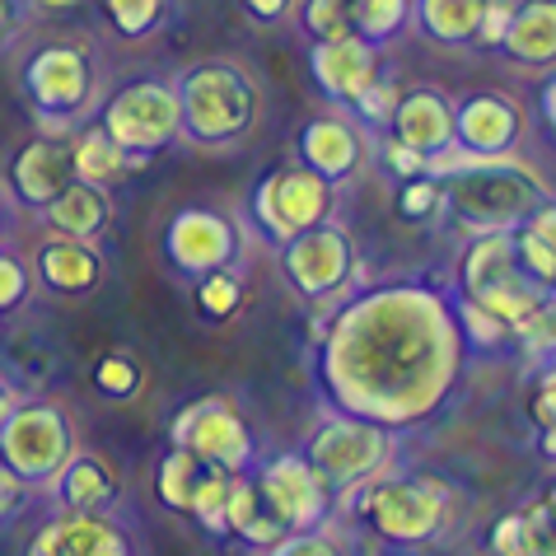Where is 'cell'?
Wrapping results in <instances>:
<instances>
[{
	"label": "cell",
	"mask_w": 556,
	"mask_h": 556,
	"mask_svg": "<svg viewBox=\"0 0 556 556\" xmlns=\"http://www.w3.org/2000/svg\"><path fill=\"white\" fill-rule=\"evenodd\" d=\"M314 342V379L328 407L393 435L435 421L472 365L454 295L430 281L351 290L337 308H323Z\"/></svg>",
	"instance_id": "cell-1"
},
{
	"label": "cell",
	"mask_w": 556,
	"mask_h": 556,
	"mask_svg": "<svg viewBox=\"0 0 556 556\" xmlns=\"http://www.w3.org/2000/svg\"><path fill=\"white\" fill-rule=\"evenodd\" d=\"M547 182L519 154L509 160H472L468 168L440 178V215L463 239L509 235L547 202Z\"/></svg>",
	"instance_id": "cell-2"
},
{
	"label": "cell",
	"mask_w": 556,
	"mask_h": 556,
	"mask_svg": "<svg viewBox=\"0 0 556 556\" xmlns=\"http://www.w3.org/2000/svg\"><path fill=\"white\" fill-rule=\"evenodd\" d=\"M182 136L197 150L229 154L253 141L262 122V89L239 61H197L174 80Z\"/></svg>",
	"instance_id": "cell-3"
},
{
	"label": "cell",
	"mask_w": 556,
	"mask_h": 556,
	"mask_svg": "<svg viewBox=\"0 0 556 556\" xmlns=\"http://www.w3.org/2000/svg\"><path fill=\"white\" fill-rule=\"evenodd\" d=\"M337 509H351L355 519L369 523V533L389 547L421 552L430 543H440L454 515V491L450 482L430 472H379L375 482H365L361 491L337 501Z\"/></svg>",
	"instance_id": "cell-4"
},
{
	"label": "cell",
	"mask_w": 556,
	"mask_h": 556,
	"mask_svg": "<svg viewBox=\"0 0 556 556\" xmlns=\"http://www.w3.org/2000/svg\"><path fill=\"white\" fill-rule=\"evenodd\" d=\"M300 454L308 458V468L323 477V486L337 501L361 491L365 482H375L379 472H389L397 463V435L383 430L365 416H346V412H323L318 426L304 435Z\"/></svg>",
	"instance_id": "cell-5"
},
{
	"label": "cell",
	"mask_w": 556,
	"mask_h": 556,
	"mask_svg": "<svg viewBox=\"0 0 556 556\" xmlns=\"http://www.w3.org/2000/svg\"><path fill=\"white\" fill-rule=\"evenodd\" d=\"M75 450H80V430L71 407L56 397H20L0 416V468L20 477L34 496L48 491Z\"/></svg>",
	"instance_id": "cell-6"
},
{
	"label": "cell",
	"mask_w": 556,
	"mask_h": 556,
	"mask_svg": "<svg viewBox=\"0 0 556 556\" xmlns=\"http://www.w3.org/2000/svg\"><path fill=\"white\" fill-rule=\"evenodd\" d=\"M454 295L486 308L505 328H515L533 308L552 304V290H543L538 281L523 276L509 235H477L463 243V253L454 257Z\"/></svg>",
	"instance_id": "cell-7"
},
{
	"label": "cell",
	"mask_w": 556,
	"mask_h": 556,
	"mask_svg": "<svg viewBox=\"0 0 556 556\" xmlns=\"http://www.w3.org/2000/svg\"><path fill=\"white\" fill-rule=\"evenodd\" d=\"M20 85H24L28 103H34V113L61 136L94 113L99 61L85 42H42V48L24 56ZM52 131H42V136H52Z\"/></svg>",
	"instance_id": "cell-8"
},
{
	"label": "cell",
	"mask_w": 556,
	"mask_h": 556,
	"mask_svg": "<svg viewBox=\"0 0 556 556\" xmlns=\"http://www.w3.org/2000/svg\"><path fill=\"white\" fill-rule=\"evenodd\" d=\"M281 276L286 286L308 304V308H337L355 290V271H361V249L355 235L337 220H323L304 229L290 243H281Z\"/></svg>",
	"instance_id": "cell-9"
},
{
	"label": "cell",
	"mask_w": 556,
	"mask_h": 556,
	"mask_svg": "<svg viewBox=\"0 0 556 556\" xmlns=\"http://www.w3.org/2000/svg\"><path fill=\"white\" fill-rule=\"evenodd\" d=\"M337 215V188L308 174L304 164H281L257 178L249 197V220L271 249H281L304 229H314Z\"/></svg>",
	"instance_id": "cell-10"
},
{
	"label": "cell",
	"mask_w": 556,
	"mask_h": 556,
	"mask_svg": "<svg viewBox=\"0 0 556 556\" xmlns=\"http://www.w3.org/2000/svg\"><path fill=\"white\" fill-rule=\"evenodd\" d=\"M99 127L108 131V141H117L127 154L154 160V154L168 150L182 136L174 80L150 75V80H131V85L113 89V94L99 103Z\"/></svg>",
	"instance_id": "cell-11"
},
{
	"label": "cell",
	"mask_w": 556,
	"mask_h": 556,
	"mask_svg": "<svg viewBox=\"0 0 556 556\" xmlns=\"http://www.w3.org/2000/svg\"><path fill=\"white\" fill-rule=\"evenodd\" d=\"M168 444L197 454L211 468H220L225 477L235 472H249L257 463V435L249 426V416L235 397H197V403L182 407L174 421H168Z\"/></svg>",
	"instance_id": "cell-12"
},
{
	"label": "cell",
	"mask_w": 556,
	"mask_h": 556,
	"mask_svg": "<svg viewBox=\"0 0 556 556\" xmlns=\"http://www.w3.org/2000/svg\"><path fill=\"white\" fill-rule=\"evenodd\" d=\"M253 482H257V496L262 505L271 509V519L281 523L286 533H300V529H323L332 523L337 515V496L323 486V477L308 468V458L295 454H267L253 463Z\"/></svg>",
	"instance_id": "cell-13"
},
{
	"label": "cell",
	"mask_w": 556,
	"mask_h": 556,
	"mask_svg": "<svg viewBox=\"0 0 556 556\" xmlns=\"http://www.w3.org/2000/svg\"><path fill=\"white\" fill-rule=\"evenodd\" d=\"M160 249H164V262L178 276L197 281V276H206V271L239 267L243 229L229 220L225 211H215V206H182V211L168 215Z\"/></svg>",
	"instance_id": "cell-14"
},
{
	"label": "cell",
	"mask_w": 556,
	"mask_h": 556,
	"mask_svg": "<svg viewBox=\"0 0 556 556\" xmlns=\"http://www.w3.org/2000/svg\"><path fill=\"white\" fill-rule=\"evenodd\" d=\"M529 136V108L505 89H477L454 103V146L477 160H509Z\"/></svg>",
	"instance_id": "cell-15"
},
{
	"label": "cell",
	"mask_w": 556,
	"mask_h": 556,
	"mask_svg": "<svg viewBox=\"0 0 556 556\" xmlns=\"http://www.w3.org/2000/svg\"><path fill=\"white\" fill-rule=\"evenodd\" d=\"M383 71H389V56H383V48H375V42H365L355 34L314 42V52H308V75H314V89L337 108V113H351V103L361 99Z\"/></svg>",
	"instance_id": "cell-16"
},
{
	"label": "cell",
	"mask_w": 556,
	"mask_h": 556,
	"mask_svg": "<svg viewBox=\"0 0 556 556\" xmlns=\"http://www.w3.org/2000/svg\"><path fill=\"white\" fill-rule=\"evenodd\" d=\"M24 556H136V538L113 509L108 515H61V509H52L28 538Z\"/></svg>",
	"instance_id": "cell-17"
},
{
	"label": "cell",
	"mask_w": 556,
	"mask_h": 556,
	"mask_svg": "<svg viewBox=\"0 0 556 556\" xmlns=\"http://www.w3.org/2000/svg\"><path fill=\"white\" fill-rule=\"evenodd\" d=\"M365 154H369V136L346 113L308 117L295 131V164H304L308 174H318L332 188H342V182L361 174Z\"/></svg>",
	"instance_id": "cell-18"
},
{
	"label": "cell",
	"mask_w": 556,
	"mask_h": 556,
	"mask_svg": "<svg viewBox=\"0 0 556 556\" xmlns=\"http://www.w3.org/2000/svg\"><path fill=\"white\" fill-rule=\"evenodd\" d=\"M28 271H34V286H42L52 300H89L99 295L103 281H108V257L99 243H85V239H61V235H48L38 243L34 262H28Z\"/></svg>",
	"instance_id": "cell-19"
},
{
	"label": "cell",
	"mask_w": 556,
	"mask_h": 556,
	"mask_svg": "<svg viewBox=\"0 0 556 556\" xmlns=\"http://www.w3.org/2000/svg\"><path fill=\"white\" fill-rule=\"evenodd\" d=\"M5 178H10L14 206L42 215L56 202V192H66L71 182V146L61 136H34V141H24L10 154Z\"/></svg>",
	"instance_id": "cell-20"
},
{
	"label": "cell",
	"mask_w": 556,
	"mask_h": 556,
	"mask_svg": "<svg viewBox=\"0 0 556 556\" xmlns=\"http://www.w3.org/2000/svg\"><path fill=\"white\" fill-rule=\"evenodd\" d=\"M42 496H48L52 509H61V515H108L122 496V482H117V468L103 454L75 450Z\"/></svg>",
	"instance_id": "cell-21"
},
{
	"label": "cell",
	"mask_w": 556,
	"mask_h": 556,
	"mask_svg": "<svg viewBox=\"0 0 556 556\" xmlns=\"http://www.w3.org/2000/svg\"><path fill=\"white\" fill-rule=\"evenodd\" d=\"M389 131L403 146H412L421 160H430V154L454 146V99L435 85H403Z\"/></svg>",
	"instance_id": "cell-22"
},
{
	"label": "cell",
	"mask_w": 556,
	"mask_h": 556,
	"mask_svg": "<svg viewBox=\"0 0 556 556\" xmlns=\"http://www.w3.org/2000/svg\"><path fill=\"white\" fill-rule=\"evenodd\" d=\"M113 192L108 188H89V182H66V192H56V202L42 211V225L61 239H85V243H99L113 225Z\"/></svg>",
	"instance_id": "cell-23"
},
{
	"label": "cell",
	"mask_w": 556,
	"mask_h": 556,
	"mask_svg": "<svg viewBox=\"0 0 556 556\" xmlns=\"http://www.w3.org/2000/svg\"><path fill=\"white\" fill-rule=\"evenodd\" d=\"M150 160L146 154H127L117 141H108V131L99 122H89V127L75 131L71 141V178L75 182H89V188H108L113 192L122 178L136 174V168H146Z\"/></svg>",
	"instance_id": "cell-24"
},
{
	"label": "cell",
	"mask_w": 556,
	"mask_h": 556,
	"mask_svg": "<svg viewBox=\"0 0 556 556\" xmlns=\"http://www.w3.org/2000/svg\"><path fill=\"white\" fill-rule=\"evenodd\" d=\"M501 52L519 66H552L556 61V0H515Z\"/></svg>",
	"instance_id": "cell-25"
},
{
	"label": "cell",
	"mask_w": 556,
	"mask_h": 556,
	"mask_svg": "<svg viewBox=\"0 0 556 556\" xmlns=\"http://www.w3.org/2000/svg\"><path fill=\"white\" fill-rule=\"evenodd\" d=\"M286 529L271 519V509L262 505L257 496V482L253 472H235L229 477V491H225V538H239L243 547H271L276 538H281Z\"/></svg>",
	"instance_id": "cell-26"
},
{
	"label": "cell",
	"mask_w": 556,
	"mask_h": 556,
	"mask_svg": "<svg viewBox=\"0 0 556 556\" xmlns=\"http://www.w3.org/2000/svg\"><path fill=\"white\" fill-rule=\"evenodd\" d=\"M486 0H412V24L440 48H472Z\"/></svg>",
	"instance_id": "cell-27"
},
{
	"label": "cell",
	"mask_w": 556,
	"mask_h": 556,
	"mask_svg": "<svg viewBox=\"0 0 556 556\" xmlns=\"http://www.w3.org/2000/svg\"><path fill=\"white\" fill-rule=\"evenodd\" d=\"M509 243H515V257L529 281H538L543 290L556 286V202L547 197L519 229H509Z\"/></svg>",
	"instance_id": "cell-28"
},
{
	"label": "cell",
	"mask_w": 556,
	"mask_h": 556,
	"mask_svg": "<svg viewBox=\"0 0 556 556\" xmlns=\"http://www.w3.org/2000/svg\"><path fill=\"white\" fill-rule=\"evenodd\" d=\"M206 472H211V463L178 450V444H168L160 463H154V496H160L164 509H174V515H188L197 486L206 482Z\"/></svg>",
	"instance_id": "cell-29"
},
{
	"label": "cell",
	"mask_w": 556,
	"mask_h": 556,
	"mask_svg": "<svg viewBox=\"0 0 556 556\" xmlns=\"http://www.w3.org/2000/svg\"><path fill=\"white\" fill-rule=\"evenodd\" d=\"M197 290V314L206 323H229L243 314V304H249V281H243L239 267H220V271H206L192 281Z\"/></svg>",
	"instance_id": "cell-30"
},
{
	"label": "cell",
	"mask_w": 556,
	"mask_h": 556,
	"mask_svg": "<svg viewBox=\"0 0 556 556\" xmlns=\"http://www.w3.org/2000/svg\"><path fill=\"white\" fill-rule=\"evenodd\" d=\"M412 24V0H351V34L389 48V42Z\"/></svg>",
	"instance_id": "cell-31"
},
{
	"label": "cell",
	"mask_w": 556,
	"mask_h": 556,
	"mask_svg": "<svg viewBox=\"0 0 556 556\" xmlns=\"http://www.w3.org/2000/svg\"><path fill=\"white\" fill-rule=\"evenodd\" d=\"M454 295V290H450ZM454 318H458V332H463V342H468V355L472 361H482V355H505L509 351V328L501 318H491L486 308H477L468 300H458L454 295Z\"/></svg>",
	"instance_id": "cell-32"
},
{
	"label": "cell",
	"mask_w": 556,
	"mask_h": 556,
	"mask_svg": "<svg viewBox=\"0 0 556 556\" xmlns=\"http://www.w3.org/2000/svg\"><path fill=\"white\" fill-rule=\"evenodd\" d=\"M89 379H94V389L103 397H113V403H131V397H141V389H146V369H141V361H136L131 351L99 355Z\"/></svg>",
	"instance_id": "cell-33"
},
{
	"label": "cell",
	"mask_w": 556,
	"mask_h": 556,
	"mask_svg": "<svg viewBox=\"0 0 556 556\" xmlns=\"http://www.w3.org/2000/svg\"><path fill=\"white\" fill-rule=\"evenodd\" d=\"M397 94H403V80H397V71L389 66V71H383L375 85L365 89L361 99L351 103V113H346V117H351L361 131H389L393 108H397Z\"/></svg>",
	"instance_id": "cell-34"
},
{
	"label": "cell",
	"mask_w": 556,
	"mask_h": 556,
	"mask_svg": "<svg viewBox=\"0 0 556 556\" xmlns=\"http://www.w3.org/2000/svg\"><path fill=\"white\" fill-rule=\"evenodd\" d=\"M552 346H556V300L533 308L529 318H519L515 328H509V351H523L538 369L552 365Z\"/></svg>",
	"instance_id": "cell-35"
},
{
	"label": "cell",
	"mask_w": 556,
	"mask_h": 556,
	"mask_svg": "<svg viewBox=\"0 0 556 556\" xmlns=\"http://www.w3.org/2000/svg\"><path fill=\"white\" fill-rule=\"evenodd\" d=\"M308 42H328L351 34V0H295V14H290Z\"/></svg>",
	"instance_id": "cell-36"
},
{
	"label": "cell",
	"mask_w": 556,
	"mask_h": 556,
	"mask_svg": "<svg viewBox=\"0 0 556 556\" xmlns=\"http://www.w3.org/2000/svg\"><path fill=\"white\" fill-rule=\"evenodd\" d=\"M108 24L117 28L122 38H150L154 28H160L168 20V0H99Z\"/></svg>",
	"instance_id": "cell-37"
},
{
	"label": "cell",
	"mask_w": 556,
	"mask_h": 556,
	"mask_svg": "<svg viewBox=\"0 0 556 556\" xmlns=\"http://www.w3.org/2000/svg\"><path fill=\"white\" fill-rule=\"evenodd\" d=\"M225 491H229V477H225L220 468H211L206 482L197 486L192 509H188V519H192L202 533H211V538H225Z\"/></svg>",
	"instance_id": "cell-38"
},
{
	"label": "cell",
	"mask_w": 556,
	"mask_h": 556,
	"mask_svg": "<svg viewBox=\"0 0 556 556\" xmlns=\"http://www.w3.org/2000/svg\"><path fill=\"white\" fill-rule=\"evenodd\" d=\"M257 556H351L346 543L332 533V523L323 529H300V533H281L271 547H262Z\"/></svg>",
	"instance_id": "cell-39"
},
{
	"label": "cell",
	"mask_w": 556,
	"mask_h": 556,
	"mask_svg": "<svg viewBox=\"0 0 556 556\" xmlns=\"http://www.w3.org/2000/svg\"><path fill=\"white\" fill-rule=\"evenodd\" d=\"M28 300H34V271H28V262L20 253L0 249V323L20 314Z\"/></svg>",
	"instance_id": "cell-40"
},
{
	"label": "cell",
	"mask_w": 556,
	"mask_h": 556,
	"mask_svg": "<svg viewBox=\"0 0 556 556\" xmlns=\"http://www.w3.org/2000/svg\"><path fill=\"white\" fill-rule=\"evenodd\" d=\"M397 215H403L407 225H430V220H440V182L426 178V174L397 182Z\"/></svg>",
	"instance_id": "cell-41"
},
{
	"label": "cell",
	"mask_w": 556,
	"mask_h": 556,
	"mask_svg": "<svg viewBox=\"0 0 556 556\" xmlns=\"http://www.w3.org/2000/svg\"><path fill=\"white\" fill-rule=\"evenodd\" d=\"M529 421H533L538 435H543V458H552V426H556V379H552V365L538 369V383H533V397H529Z\"/></svg>",
	"instance_id": "cell-42"
},
{
	"label": "cell",
	"mask_w": 556,
	"mask_h": 556,
	"mask_svg": "<svg viewBox=\"0 0 556 556\" xmlns=\"http://www.w3.org/2000/svg\"><path fill=\"white\" fill-rule=\"evenodd\" d=\"M375 150H379V164L389 168L397 182H407V178H421V174H426V160H421V154H416L412 146L397 141L393 131H379V136H375Z\"/></svg>",
	"instance_id": "cell-43"
},
{
	"label": "cell",
	"mask_w": 556,
	"mask_h": 556,
	"mask_svg": "<svg viewBox=\"0 0 556 556\" xmlns=\"http://www.w3.org/2000/svg\"><path fill=\"white\" fill-rule=\"evenodd\" d=\"M486 552L491 556H529V533H523V515H519V509H509V515H501L496 523H491Z\"/></svg>",
	"instance_id": "cell-44"
},
{
	"label": "cell",
	"mask_w": 556,
	"mask_h": 556,
	"mask_svg": "<svg viewBox=\"0 0 556 556\" xmlns=\"http://www.w3.org/2000/svg\"><path fill=\"white\" fill-rule=\"evenodd\" d=\"M519 515H523V533H529V556H556V543H552V496L523 505Z\"/></svg>",
	"instance_id": "cell-45"
},
{
	"label": "cell",
	"mask_w": 556,
	"mask_h": 556,
	"mask_svg": "<svg viewBox=\"0 0 556 556\" xmlns=\"http://www.w3.org/2000/svg\"><path fill=\"white\" fill-rule=\"evenodd\" d=\"M509 14H515V0H486V10H482V24H477L472 48H482V52H501V38H505V28H509Z\"/></svg>",
	"instance_id": "cell-46"
},
{
	"label": "cell",
	"mask_w": 556,
	"mask_h": 556,
	"mask_svg": "<svg viewBox=\"0 0 556 556\" xmlns=\"http://www.w3.org/2000/svg\"><path fill=\"white\" fill-rule=\"evenodd\" d=\"M28 501H34V491H28L14 472L0 468V523H5V519H20L24 509H28Z\"/></svg>",
	"instance_id": "cell-47"
},
{
	"label": "cell",
	"mask_w": 556,
	"mask_h": 556,
	"mask_svg": "<svg viewBox=\"0 0 556 556\" xmlns=\"http://www.w3.org/2000/svg\"><path fill=\"white\" fill-rule=\"evenodd\" d=\"M239 10L257 24H286L295 14V0H239Z\"/></svg>",
	"instance_id": "cell-48"
},
{
	"label": "cell",
	"mask_w": 556,
	"mask_h": 556,
	"mask_svg": "<svg viewBox=\"0 0 556 556\" xmlns=\"http://www.w3.org/2000/svg\"><path fill=\"white\" fill-rule=\"evenodd\" d=\"M24 20H28V5H24V0H0V52H5L10 42L20 38Z\"/></svg>",
	"instance_id": "cell-49"
},
{
	"label": "cell",
	"mask_w": 556,
	"mask_h": 556,
	"mask_svg": "<svg viewBox=\"0 0 556 556\" xmlns=\"http://www.w3.org/2000/svg\"><path fill=\"white\" fill-rule=\"evenodd\" d=\"M20 397H24V393H20V383H14L5 369H0V416H5L14 403H20Z\"/></svg>",
	"instance_id": "cell-50"
},
{
	"label": "cell",
	"mask_w": 556,
	"mask_h": 556,
	"mask_svg": "<svg viewBox=\"0 0 556 556\" xmlns=\"http://www.w3.org/2000/svg\"><path fill=\"white\" fill-rule=\"evenodd\" d=\"M28 10H75V5H85V0H24Z\"/></svg>",
	"instance_id": "cell-51"
},
{
	"label": "cell",
	"mask_w": 556,
	"mask_h": 556,
	"mask_svg": "<svg viewBox=\"0 0 556 556\" xmlns=\"http://www.w3.org/2000/svg\"><path fill=\"white\" fill-rule=\"evenodd\" d=\"M0 235H5V211H0Z\"/></svg>",
	"instance_id": "cell-52"
}]
</instances>
